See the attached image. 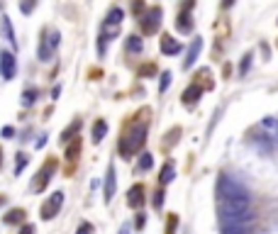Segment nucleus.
Wrapping results in <instances>:
<instances>
[{
  "instance_id": "nucleus-1",
  "label": "nucleus",
  "mask_w": 278,
  "mask_h": 234,
  "mask_svg": "<svg viewBox=\"0 0 278 234\" xmlns=\"http://www.w3.org/2000/svg\"><path fill=\"white\" fill-rule=\"evenodd\" d=\"M146 142V124L144 122H137L130 127V132L124 134L122 139H120V154L124 159H130L132 154H137Z\"/></svg>"
},
{
  "instance_id": "nucleus-2",
  "label": "nucleus",
  "mask_w": 278,
  "mask_h": 234,
  "mask_svg": "<svg viewBox=\"0 0 278 234\" xmlns=\"http://www.w3.org/2000/svg\"><path fill=\"white\" fill-rule=\"evenodd\" d=\"M217 195H220L222 200H234V198H249V190H246L237 178L222 173V176L217 178Z\"/></svg>"
},
{
  "instance_id": "nucleus-3",
  "label": "nucleus",
  "mask_w": 278,
  "mask_h": 234,
  "mask_svg": "<svg viewBox=\"0 0 278 234\" xmlns=\"http://www.w3.org/2000/svg\"><path fill=\"white\" fill-rule=\"evenodd\" d=\"M251 210V200L249 198H234V200H222L220 202V220L227 217H237Z\"/></svg>"
},
{
  "instance_id": "nucleus-4",
  "label": "nucleus",
  "mask_w": 278,
  "mask_h": 234,
  "mask_svg": "<svg viewBox=\"0 0 278 234\" xmlns=\"http://www.w3.org/2000/svg\"><path fill=\"white\" fill-rule=\"evenodd\" d=\"M161 17H164L161 8H149V10H144L142 20H139L142 32H144V34H154L156 30H159V24H161Z\"/></svg>"
},
{
  "instance_id": "nucleus-5",
  "label": "nucleus",
  "mask_w": 278,
  "mask_h": 234,
  "mask_svg": "<svg viewBox=\"0 0 278 234\" xmlns=\"http://www.w3.org/2000/svg\"><path fill=\"white\" fill-rule=\"evenodd\" d=\"M61 205H64V193H61V190H56L54 195H52V198L42 205V220H52L56 212L61 210Z\"/></svg>"
},
{
  "instance_id": "nucleus-6",
  "label": "nucleus",
  "mask_w": 278,
  "mask_h": 234,
  "mask_svg": "<svg viewBox=\"0 0 278 234\" xmlns=\"http://www.w3.org/2000/svg\"><path fill=\"white\" fill-rule=\"evenodd\" d=\"M190 10H193V0H188L186 10L178 15V20H176V30H178V32H183V34L193 32V15H190Z\"/></svg>"
},
{
  "instance_id": "nucleus-7",
  "label": "nucleus",
  "mask_w": 278,
  "mask_h": 234,
  "mask_svg": "<svg viewBox=\"0 0 278 234\" xmlns=\"http://www.w3.org/2000/svg\"><path fill=\"white\" fill-rule=\"evenodd\" d=\"M54 171H56V161H46L44 166H42V171H39V178L34 180V190H44L46 183L54 176Z\"/></svg>"
},
{
  "instance_id": "nucleus-8",
  "label": "nucleus",
  "mask_w": 278,
  "mask_h": 234,
  "mask_svg": "<svg viewBox=\"0 0 278 234\" xmlns=\"http://www.w3.org/2000/svg\"><path fill=\"white\" fill-rule=\"evenodd\" d=\"M0 76L10 81L15 76V56L10 51H0Z\"/></svg>"
},
{
  "instance_id": "nucleus-9",
  "label": "nucleus",
  "mask_w": 278,
  "mask_h": 234,
  "mask_svg": "<svg viewBox=\"0 0 278 234\" xmlns=\"http://www.w3.org/2000/svg\"><path fill=\"white\" fill-rule=\"evenodd\" d=\"M127 205L134 207V210L144 205V186H139V183H137V186L130 188V193H127Z\"/></svg>"
},
{
  "instance_id": "nucleus-10",
  "label": "nucleus",
  "mask_w": 278,
  "mask_h": 234,
  "mask_svg": "<svg viewBox=\"0 0 278 234\" xmlns=\"http://www.w3.org/2000/svg\"><path fill=\"white\" fill-rule=\"evenodd\" d=\"M115 190H117V178H115V166H110L108 176H105V202H110L115 198Z\"/></svg>"
},
{
  "instance_id": "nucleus-11",
  "label": "nucleus",
  "mask_w": 278,
  "mask_h": 234,
  "mask_svg": "<svg viewBox=\"0 0 278 234\" xmlns=\"http://www.w3.org/2000/svg\"><path fill=\"white\" fill-rule=\"evenodd\" d=\"M203 49V39H193V44H190L188 54H186V61H183V68H190L195 61H198V54H200Z\"/></svg>"
},
{
  "instance_id": "nucleus-12",
  "label": "nucleus",
  "mask_w": 278,
  "mask_h": 234,
  "mask_svg": "<svg viewBox=\"0 0 278 234\" xmlns=\"http://www.w3.org/2000/svg\"><path fill=\"white\" fill-rule=\"evenodd\" d=\"M161 51H164V54H168V56H176L178 51H181V44H178L173 37L164 34V37H161Z\"/></svg>"
},
{
  "instance_id": "nucleus-13",
  "label": "nucleus",
  "mask_w": 278,
  "mask_h": 234,
  "mask_svg": "<svg viewBox=\"0 0 278 234\" xmlns=\"http://www.w3.org/2000/svg\"><path fill=\"white\" fill-rule=\"evenodd\" d=\"M200 95H203V88L198 86V83H193V86H188L186 93H183V102H186V105H193V102L198 100Z\"/></svg>"
},
{
  "instance_id": "nucleus-14",
  "label": "nucleus",
  "mask_w": 278,
  "mask_h": 234,
  "mask_svg": "<svg viewBox=\"0 0 278 234\" xmlns=\"http://www.w3.org/2000/svg\"><path fill=\"white\" fill-rule=\"evenodd\" d=\"M105 134H108V122L105 120H95V124H93V142L100 144Z\"/></svg>"
},
{
  "instance_id": "nucleus-15",
  "label": "nucleus",
  "mask_w": 278,
  "mask_h": 234,
  "mask_svg": "<svg viewBox=\"0 0 278 234\" xmlns=\"http://www.w3.org/2000/svg\"><path fill=\"white\" fill-rule=\"evenodd\" d=\"M173 176H176V168H173V164L168 161L166 166L161 168V176H159V183H161V186H166V183H171V180H173Z\"/></svg>"
},
{
  "instance_id": "nucleus-16",
  "label": "nucleus",
  "mask_w": 278,
  "mask_h": 234,
  "mask_svg": "<svg viewBox=\"0 0 278 234\" xmlns=\"http://www.w3.org/2000/svg\"><path fill=\"white\" fill-rule=\"evenodd\" d=\"M52 54H54V49H52V44L46 42V34H44V37H42V42H39V59H42V61H49Z\"/></svg>"
},
{
  "instance_id": "nucleus-17",
  "label": "nucleus",
  "mask_w": 278,
  "mask_h": 234,
  "mask_svg": "<svg viewBox=\"0 0 278 234\" xmlns=\"http://www.w3.org/2000/svg\"><path fill=\"white\" fill-rule=\"evenodd\" d=\"M3 32L8 37V42L12 46H17V39H15V34H12V24H10V17H3Z\"/></svg>"
},
{
  "instance_id": "nucleus-18",
  "label": "nucleus",
  "mask_w": 278,
  "mask_h": 234,
  "mask_svg": "<svg viewBox=\"0 0 278 234\" xmlns=\"http://www.w3.org/2000/svg\"><path fill=\"white\" fill-rule=\"evenodd\" d=\"M222 234H249V224H230V227H222Z\"/></svg>"
},
{
  "instance_id": "nucleus-19",
  "label": "nucleus",
  "mask_w": 278,
  "mask_h": 234,
  "mask_svg": "<svg viewBox=\"0 0 278 234\" xmlns=\"http://www.w3.org/2000/svg\"><path fill=\"white\" fill-rule=\"evenodd\" d=\"M122 17H124V12L120 10V8H112V10H110V15H108V20H105V22H108V24H115V27H117V24L122 22Z\"/></svg>"
},
{
  "instance_id": "nucleus-20",
  "label": "nucleus",
  "mask_w": 278,
  "mask_h": 234,
  "mask_svg": "<svg viewBox=\"0 0 278 234\" xmlns=\"http://www.w3.org/2000/svg\"><path fill=\"white\" fill-rule=\"evenodd\" d=\"M22 220H24V210H20V207H17V210H10L8 215H5V222H8V224L22 222Z\"/></svg>"
},
{
  "instance_id": "nucleus-21",
  "label": "nucleus",
  "mask_w": 278,
  "mask_h": 234,
  "mask_svg": "<svg viewBox=\"0 0 278 234\" xmlns=\"http://www.w3.org/2000/svg\"><path fill=\"white\" fill-rule=\"evenodd\" d=\"M37 95H39V93H37V90L34 88H27L22 93V105L24 108H30V105H34V100H37Z\"/></svg>"
},
{
  "instance_id": "nucleus-22",
  "label": "nucleus",
  "mask_w": 278,
  "mask_h": 234,
  "mask_svg": "<svg viewBox=\"0 0 278 234\" xmlns=\"http://www.w3.org/2000/svg\"><path fill=\"white\" fill-rule=\"evenodd\" d=\"M27 161H30V156H27V154H17V156H15V176H17V173H22V168L27 166Z\"/></svg>"
},
{
  "instance_id": "nucleus-23",
  "label": "nucleus",
  "mask_w": 278,
  "mask_h": 234,
  "mask_svg": "<svg viewBox=\"0 0 278 234\" xmlns=\"http://www.w3.org/2000/svg\"><path fill=\"white\" fill-rule=\"evenodd\" d=\"M81 129V120H76V122H71V127L68 129H64V134H61V139L64 142H68V139H73V134Z\"/></svg>"
},
{
  "instance_id": "nucleus-24",
  "label": "nucleus",
  "mask_w": 278,
  "mask_h": 234,
  "mask_svg": "<svg viewBox=\"0 0 278 234\" xmlns=\"http://www.w3.org/2000/svg\"><path fill=\"white\" fill-rule=\"evenodd\" d=\"M127 49H130V51H142V39L132 34V37L127 39Z\"/></svg>"
},
{
  "instance_id": "nucleus-25",
  "label": "nucleus",
  "mask_w": 278,
  "mask_h": 234,
  "mask_svg": "<svg viewBox=\"0 0 278 234\" xmlns=\"http://www.w3.org/2000/svg\"><path fill=\"white\" fill-rule=\"evenodd\" d=\"M78 151H81V142L76 139V142H73V144L66 149V159H68V161H73V159L78 156Z\"/></svg>"
},
{
  "instance_id": "nucleus-26",
  "label": "nucleus",
  "mask_w": 278,
  "mask_h": 234,
  "mask_svg": "<svg viewBox=\"0 0 278 234\" xmlns=\"http://www.w3.org/2000/svg\"><path fill=\"white\" fill-rule=\"evenodd\" d=\"M168 86H171V73L164 71V76H161V81H159V93H166Z\"/></svg>"
},
{
  "instance_id": "nucleus-27",
  "label": "nucleus",
  "mask_w": 278,
  "mask_h": 234,
  "mask_svg": "<svg viewBox=\"0 0 278 234\" xmlns=\"http://www.w3.org/2000/svg\"><path fill=\"white\" fill-rule=\"evenodd\" d=\"M151 166H154V159H151V154H142V159H139V168H142V171H149Z\"/></svg>"
},
{
  "instance_id": "nucleus-28",
  "label": "nucleus",
  "mask_w": 278,
  "mask_h": 234,
  "mask_svg": "<svg viewBox=\"0 0 278 234\" xmlns=\"http://www.w3.org/2000/svg\"><path fill=\"white\" fill-rule=\"evenodd\" d=\"M34 3H37V0H22V12L24 15H30V12L34 10Z\"/></svg>"
},
{
  "instance_id": "nucleus-29",
  "label": "nucleus",
  "mask_w": 278,
  "mask_h": 234,
  "mask_svg": "<svg viewBox=\"0 0 278 234\" xmlns=\"http://www.w3.org/2000/svg\"><path fill=\"white\" fill-rule=\"evenodd\" d=\"M76 234H93V224H81V227H78V232Z\"/></svg>"
},
{
  "instance_id": "nucleus-30",
  "label": "nucleus",
  "mask_w": 278,
  "mask_h": 234,
  "mask_svg": "<svg viewBox=\"0 0 278 234\" xmlns=\"http://www.w3.org/2000/svg\"><path fill=\"white\" fill-rule=\"evenodd\" d=\"M249 64H251V54H246V56H244V64L239 66V73H246V68H249Z\"/></svg>"
},
{
  "instance_id": "nucleus-31",
  "label": "nucleus",
  "mask_w": 278,
  "mask_h": 234,
  "mask_svg": "<svg viewBox=\"0 0 278 234\" xmlns=\"http://www.w3.org/2000/svg\"><path fill=\"white\" fill-rule=\"evenodd\" d=\"M161 202H164V190H159V193H156V198H154L156 207H161Z\"/></svg>"
},
{
  "instance_id": "nucleus-32",
  "label": "nucleus",
  "mask_w": 278,
  "mask_h": 234,
  "mask_svg": "<svg viewBox=\"0 0 278 234\" xmlns=\"http://www.w3.org/2000/svg\"><path fill=\"white\" fill-rule=\"evenodd\" d=\"M20 234H34V227L32 224H24L22 229H20Z\"/></svg>"
},
{
  "instance_id": "nucleus-33",
  "label": "nucleus",
  "mask_w": 278,
  "mask_h": 234,
  "mask_svg": "<svg viewBox=\"0 0 278 234\" xmlns=\"http://www.w3.org/2000/svg\"><path fill=\"white\" fill-rule=\"evenodd\" d=\"M132 10H134V12L142 10V0H132Z\"/></svg>"
},
{
  "instance_id": "nucleus-34",
  "label": "nucleus",
  "mask_w": 278,
  "mask_h": 234,
  "mask_svg": "<svg viewBox=\"0 0 278 234\" xmlns=\"http://www.w3.org/2000/svg\"><path fill=\"white\" fill-rule=\"evenodd\" d=\"M144 222H146V217H144V215H139V217H137V227L142 229V227H144Z\"/></svg>"
},
{
  "instance_id": "nucleus-35",
  "label": "nucleus",
  "mask_w": 278,
  "mask_h": 234,
  "mask_svg": "<svg viewBox=\"0 0 278 234\" xmlns=\"http://www.w3.org/2000/svg\"><path fill=\"white\" fill-rule=\"evenodd\" d=\"M173 229H176V217H171V222H168V234H173Z\"/></svg>"
},
{
  "instance_id": "nucleus-36",
  "label": "nucleus",
  "mask_w": 278,
  "mask_h": 234,
  "mask_svg": "<svg viewBox=\"0 0 278 234\" xmlns=\"http://www.w3.org/2000/svg\"><path fill=\"white\" fill-rule=\"evenodd\" d=\"M3 137H5V139H10V137H12V127H5V129H3Z\"/></svg>"
},
{
  "instance_id": "nucleus-37",
  "label": "nucleus",
  "mask_w": 278,
  "mask_h": 234,
  "mask_svg": "<svg viewBox=\"0 0 278 234\" xmlns=\"http://www.w3.org/2000/svg\"><path fill=\"white\" fill-rule=\"evenodd\" d=\"M46 144V134H42V139H39V142H37V149H42V146Z\"/></svg>"
},
{
  "instance_id": "nucleus-38",
  "label": "nucleus",
  "mask_w": 278,
  "mask_h": 234,
  "mask_svg": "<svg viewBox=\"0 0 278 234\" xmlns=\"http://www.w3.org/2000/svg\"><path fill=\"white\" fill-rule=\"evenodd\" d=\"M222 5H224V8H232V5H234V0H222Z\"/></svg>"
},
{
  "instance_id": "nucleus-39",
  "label": "nucleus",
  "mask_w": 278,
  "mask_h": 234,
  "mask_svg": "<svg viewBox=\"0 0 278 234\" xmlns=\"http://www.w3.org/2000/svg\"><path fill=\"white\" fill-rule=\"evenodd\" d=\"M120 234H132V232H130V227H127V224H124L122 229H120Z\"/></svg>"
},
{
  "instance_id": "nucleus-40",
  "label": "nucleus",
  "mask_w": 278,
  "mask_h": 234,
  "mask_svg": "<svg viewBox=\"0 0 278 234\" xmlns=\"http://www.w3.org/2000/svg\"><path fill=\"white\" fill-rule=\"evenodd\" d=\"M0 205H5V195H0Z\"/></svg>"
},
{
  "instance_id": "nucleus-41",
  "label": "nucleus",
  "mask_w": 278,
  "mask_h": 234,
  "mask_svg": "<svg viewBox=\"0 0 278 234\" xmlns=\"http://www.w3.org/2000/svg\"><path fill=\"white\" fill-rule=\"evenodd\" d=\"M273 129H276V137H278V120H276V127H273Z\"/></svg>"
},
{
  "instance_id": "nucleus-42",
  "label": "nucleus",
  "mask_w": 278,
  "mask_h": 234,
  "mask_svg": "<svg viewBox=\"0 0 278 234\" xmlns=\"http://www.w3.org/2000/svg\"><path fill=\"white\" fill-rule=\"evenodd\" d=\"M0 166H3V151H0Z\"/></svg>"
}]
</instances>
